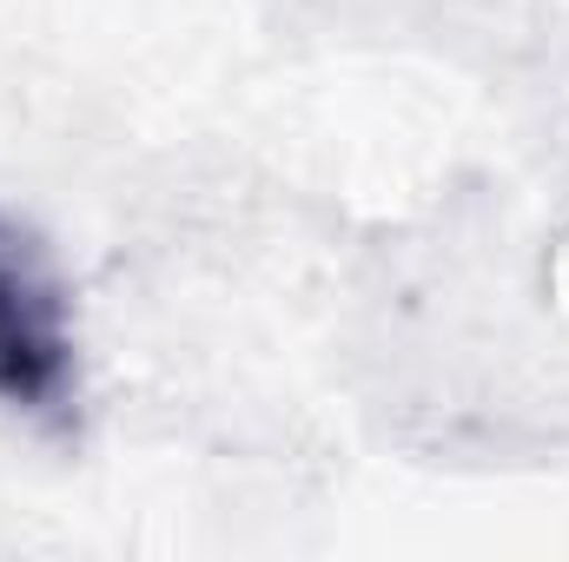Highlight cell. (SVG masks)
I'll list each match as a JSON object with an SVG mask.
<instances>
[{"instance_id": "obj_1", "label": "cell", "mask_w": 569, "mask_h": 562, "mask_svg": "<svg viewBox=\"0 0 569 562\" xmlns=\"http://www.w3.org/2000/svg\"><path fill=\"white\" fill-rule=\"evenodd\" d=\"M0 411L40 430L80 418V331L73 291L33 225L0 212Z\"/></svg>"}]
</instances>
